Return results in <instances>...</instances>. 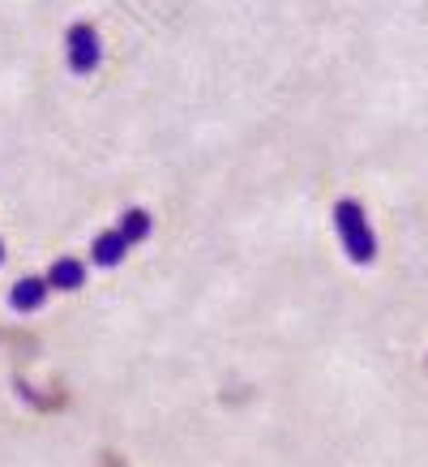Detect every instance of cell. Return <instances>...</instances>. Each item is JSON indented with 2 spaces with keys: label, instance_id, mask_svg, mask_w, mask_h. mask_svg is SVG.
Wrapping results in <instances>:
<instances>
[{
  "label": "cell",
  "instance_id": "6da1fadb",
  "mask_svg": "<svg viewBox=\"0 0 428 467\" xmlns=\"http://www.w3.org/2000/svg\"><path fill=\"white\" fill-rule=\"evenodd\" d=\"M334 232H339L342 254L352 257L356 266H369L377 257V232L369 223V211L356 198H339L334 202Z\"/></svg>",
  "mask_w": 428,
  "mask_h": 467
},
{
  "label": "cell",
  "instance_id": "277c9868",
  "mask_svg": "<svg viewBox=\"0 0 428 467\" xmlns=\"http://www.w3.org/2000/svg\"><path fill=\"white\" fill-rule=\"evenodd\" d=\"M128 249H133V244L120 236V227H112V232H99V236L90 241V262L99 270H116L128 257Z\"/></svg>",
  "mask_w": 428,
  "mask_h": 467
},
{
  "label": "cell",
  "instance_id": "7a4b0ae2",
  "mask_svg": "<svg viewBox=\"0 0 428 467\" xmlns=\"http://www.w3.org/2000/svg\"><path fill=\"white\" fill-rule=\"evenodd\" d=\"M65 65H69V73H77V78H90V73L103 65V39L90 22H73V26L65 30Z\"/></svg>",
  "mask_w": 428,
  "mask_h": 467
},
{
  "label": "cell",
  "instance_id": "52a82bcc",
  "mask_svg": "<svg viewBox=\"0 0 428 467\" xmlns=\"http://www.w3.org/2000/svg\"><path fill=\"white\" fill-rule=\"evenodd\" d=\"M0 262H5V241H0Z\"/></svg>",
  "mask_w": 428,
  "mask_h": 467
},
{
  "label": "cell",
  "instance_id": "3957f363",
  "mask_svg": "<svg viewBox=\"0 0 428 467\" xmlns=\"http://www.w3.org/2000/svg\"><path fill=\"white\" fill-rule=\"evenodd\" d=\"M47 292H52L47 275H26L9 287V305H14V313H39L47 305Z\"/></svg>",
  "mask_w": 428,
  "mask_h": 467
},
{
  "label": "cell",
  "instance_id": "8992f818",
  "mask_svg": "<svg viewBox=\"0 0 428 467\" xmlns=\"http://www.w3.org/2000/svg\"><path fill=\"white\" fill-rule=\"evenodd\" d=\"M120 236H125L128 244H142L150 232H155V219H150V211H142V206H128V211H120Z\"/></svg>",
  "mask_w": 428,
  "mask_h": 467
},
{
  "label": "cell",
  "instance_id": "5b68a950",
  "mask_svg": "<svg viewBox=\"0 0 428 467\" xmlns=\"http://www.w3.org/2000/svg\"><path fill=\"white\" fill-rule=\"evenodd\" d=\"M47 284H52V292H82L86 262H77V257H56L52 270H47Z\"/></svg>",
  "mask_w": 428,
  "mask_h": 467
}]
</instances>
